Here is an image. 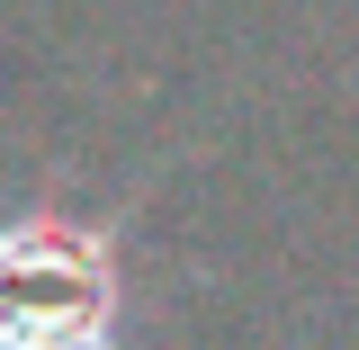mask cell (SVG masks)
Returning <instances> with one entry per match:
<instances>
[{
    "label": "cell",
    "instance_id": "obj_1",
    "mask_svg": "<svg viewBox=\"0 0 359 350\" xmlns=\"http://www.w3.org/2000/svg\"><path fill=\"white\" fill-rule=\"evenodd\" d=\"M144 198L81 216V207H0V350H135V269L126 224Z\"/></svg>",
    "mask_w": 359,
    "mask_h": 350
}]
</instances>
